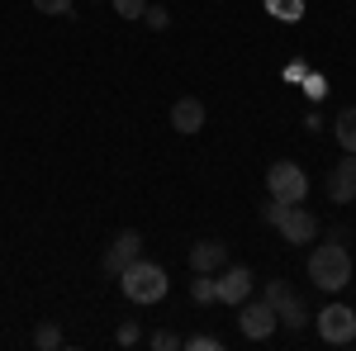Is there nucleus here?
Wrapping results in <instances>:
<instances>
[{"instance_id":"nucleus-10","label":"nucleus","mask_w":356,"mask_h":351,"mask_svg":"<svg viewBox=\"0 0 356 351\" xmlns=\"http://www.w3.org/2000/svg\"><path fill=\"white\" fill-rule=\"evenodd\" d=\"M171 129H176V133H186V138H195L200 129H204V100L181 95V100L171 105Z\"/></svg>"},{"instance_id":"nucleus-13","label":"nucleus","mask_w":356,"mask_h":351,"mask_svg":"<svg viewBox=\"0 0 356 351\" xmlns=\"http://www.w3.org/2000/svg\"><path fill=\"white\" fill-rule=\"evenodd\" d=\"M275 318H280V327H290V332H304V323H309V309L300 304V295H290L280 309H275Z\"/></svg>"},{"instance_id":"nucleus-20","label":"nucleus","mask_w":356,"mask_h":351,"mask_svg":"<svg viewBox=\"0 0 356 351\" xmlns=\"http://www.w3.org/2000/svg\"><path fill=\"white\" fill-rule=\"evenodd\" d=\"M186 347H191V351H219L223 342H219V337H209V332H195V337L186 342Z\"/></svg>"},{"instance_id":"nucleus-19","label":"nucleus","mask_w":356,"mask_h":351,"mask_svg":"<svg viewBox=\"0 0 356 351\" xmlns=\"http://www.w3.org/2000/svg\"><path fill=\"white\" fill-rule=\"evenodd\" d=\"M33 10H38V15H57V19H62V15H72V0H33Z\"/></svg>"},{"instance_id":"nucleus-2","label":"nucleus","mask_w":356,"mask_h":351,"mask_svg":"<svg viewBox=\"0 0 356 351\" xmlns=\"http://www.w3.org/2000/svg\"><path fill=\"white\" fill-rule=\"evenodd\" d=\"M119 290H124L129 304H157V299H166L171 280H166V270L157 261L138 256V261H129V266L119 270Z\"/></svg>"},{"instance_id":"nucleus-24","label":"nucleus","mask_w":356,"mask_h":351,"mask_svg":"<svg viewBox=\"0 0 356 351\" xmlns=\"http://www.w3.org/2000/svg\"><path fill=\"white\" fill-rule=\"evenodd\" d=\"M152 347H157V351H171V347H181V337L162 327V332H152Z\"/></svg>"},{"instance_id":"nucleus-21","label":"nucleus","mask_w":356,"mask_h":351,"mask_svg":"<svg viewBox=\"0 0 356 351\" xmlns=\"http://www.w3.org/2000/svg\"><path fill=\"white\" fill-rule=\"evenodd\" d=\"M143 19H147L152 28H166V24H171V15H166L162 5H147V10H143Z\"/></svg>"},{"instance_id":"nucleus-15","label":"nucleus","mask_w":356,"mask_h":351,"mask_svg":"<svg viewBox=\"0 0 356 351\" xmlns=\"http://www.w3.org/2000/svg\"><path fill=\"white\" fill-rule=\"evenodd\" d=\"M33 347H38V351H57V347H62V327H57V323H38V327H33Z\"/></svg>"},{"instance_id":"nucleus-17","label":"nucleus","mask_w":356,"mask_h":351,"mask_svg":"<svg viewBox=\"0 0 356 351\" xmlns=\"http://www.w3.org/2000/svg\"><path fill=\"white\" fill-rule=\"evenodd\" d=\"M295 295V285H290V280H266V304H271V309H280V304H285V299Z\"/></svg>"},{"instance_id":"nucleus-16","label":"nucleus","mask_w":356,"mask_h":351,"mask_svg":"<svg viewBox=\"0 0 356 351\" xmlns=\"http://www.w3.org/2000/svg\"><path fill=\"white\" fill-rule=\"evenodd\" d=\"M191 299H195V304H214V275L195 270V280H191Z\"/></svg>"},{"instance_id":"nucleus-18","label":"nucleus","mask_w":356,"mask_h":351,"mask_svg":"<svg viewBox=\"0 0 356 351\" xmlns=\"http://www.w3.org/2000/svg\"><path fill=\"white\" fill-rule=\"evenodd\" d=\"M143 10H147V0H114V15L119 19H143Z\"/></svg>"},{"instance_id":"nucleus-6","label":"nucleus","mask_w":356,"mask_h":351,"mask_svg":"<svg viewBox=\"0 0 356 351\" xmlns=\"http://www.w3.org/2000/svg\"><path fill=\"white\" fill-rule=\"evenodd\" d=\"M318 337H323V342H332V347L356 342V313L347 309V304H328V309L318 313Z\"/></svg>"},{"instance_id":"nucleus-11","label":"nucleus","mask_w":356,"mask_h":351,"mask_svg":"<svg viewBox=\"0 0 356 351\" xmlns=\"http://www.w3.org/2000/svg\"><path fill=\"white\" fill-rule=\"evenodd\" d=\"M228 266V243H214V238H204V243H191V270H204V275H214V270Z\"/></svg>"},{"instance_id":"nucleus-4","label":"nucleus","mask_w":356,"mask_h":351,"mask_svg":"<svg viewBox=\"0 0 356 351\" xmlns=\"http://www.w3.org/2000/svg\"><path fill=\"white\" fill-rule=\"evenodd\" d=\"M238 327H243L247 342H266L275 327H280V318H275V309L266 304V299H252V295H247L243 304H238Z\"/></svg>"},{"instance_id":"nucleus-22","label":"nucleus","mask_w":356,"mask_h":351,"mask_svg":"<svg viewBox=\"0 0 356 351\" xmlns=\"http://www.w3.org/2000/svg\"><path fill=\"white\" fill-rule=\"evenodd\" d=\"M138 337H143V327H138L134 318H129V323H119V347H134Z\"/></svg>"},{"instance_id":"nucleus-1","label":"nucleus","mask_w":356,"mask_h":351,"mask_svg":"<svg viewBox=\"0 0 356 351\" xmlns=\"http://www.w3.org/2000/svg\"><path fill=\"white\" fill-rule=\"evenodd\" d=\"M309 280L323 290V295H337L352 285V252L347 243H318L309 252Z\"/></svg>"},{"instance_id":"nucleus-8","label":"nucleus","mask_w":356,"mask_h":351,"mask_svg":"<svg viewBox=\"0 0 356 351\" xmlns=\"http://www.w3.org/2000/svg\"><path fill=\"white\" fill-rule=\"evenodd\" d=\"M138 256H143V233L124 228V233H114L110 252H105V270H110V275H119V270L129 266V261H138Z\"/></svg>"},{"instance_id":"nucleus-23","label":"nucleus","mask_w":356,"mask_h":351,"mask_svg":"<svg viewBox=\"0 0 356 351\" xmlns=\"http://www.w3.org/2000/svg\"><path fill=\"white\" fill-rule=\"evenodd\" d=\"M285 209H290V204H285V199H271V204H261V218H266V223H280V214H285Z\"/></svg>"},{"instance_id":"nucleus-12","label":"nucleus","mask_w":356,"mask_h":351,"mask_svg":"<svg viewBox=\"0 0 356 351\" xmlns=\"http://www.w3.org/2000/svg\"><path fill=\"white\" fill-rule=\"evenodd\" d=\"M332 138H337L342 152H352V157H356V109H342V114L332 119Z\"/></svg>"},{"instance_id":"nucleus-7","label":"nucleus","mask_w":356,"mask_h":351,"mask_svg":"<svg viewBox=\"0 0 356 351\" xmlns=\"http://www.w3.org/2000/svg\"><path fill=\"white\" fill-rule=\"evenodd\" d=\"M275 228H280V238H285L290 247H304V243H314V238H318V214H314V209H304V204H290V209L280 214Z\"/></svg>"},{"instance_id":"nucleus-5","label":"nucleus","mask_w":356,"mask_h":351,"mask_svg":"<svg viewBox=\"0 0 356 351\" xmlns=\"http://www.w3.org/2000/svg\"><path fill=\"white\" fill-rule=\"evenodd\" d=\"M257 290V275L247 266H223V270H214V304H243L247 295Z\"/></svg>"},{"instance_id":"nucleus-14","label":"nucleus","mask_w":356,"mask_h":351,"mask_svg":"<svg viewBox=\"0 0 356 351\" xmlns=\"http://www.w3.org/2000/svg\"><path fill=\"white\" fill-rule=\"evenodd\" d=\"M266 15H275L280 24H300L304 19V0H266Z\"/></svg>"},{"instance_id":"nucleus-3","label":"nucleus","mask_w":356,"mask_h":351,"mask_svg":"<svg viewBox=\"0 0 356 351\" xmlns=\"http://www.w3.org/2000/svg\"><path fill=\"white\" fill-rule=\"evenodd\" d=\"M266 190L271 199H285V204H304L309 199V171L300 162H275L266 171Z\"/></svg>"},{"instance_id":"nucleus-9","label":"nucleus","mask_w":356,"mask_h":351,"mask_svg":"<svg viewBox=\"0 0 356 351\" xmlns=\"http://www.w3.org/2000/svg\"><path fill=\"white\" fill-rule=\"evenodd\" d=\"M328 199H332V204H352V199H356V157H352V152L328 171Z\"/></svg>"}]
</instances>
